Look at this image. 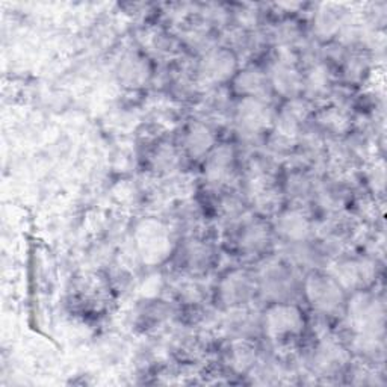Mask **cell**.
<instances>
[{"instance_id":"obj_1","label":"cell","mask_w":387,"mask_h":387,"mask_svg":"<svg viewBox=\"0 0 387 387\" xmlns=\"http://www.w3.org/2000/svg\"><path fill=\"white\" fill-rule=\"evenodd\" d=\"M303 318L294 305L278 304L269 309L265 317V330L271 339L284 340L300 335L303 330Z\"/></svg>"},{"instance_id":"obj_2","label":"cell","mask_w":387,"mask_h":387,"mask_svg":"<svg viewBox=\"0 0 387 387\" xmlns=\"http://www.w3.org/2000/svg\"><path fill=\"white\" fill-rule=\"evenodd\" d=\"M305 289H308L309 300L319 310L333 312L342 303L340 286L333 278L324 275L310 277L308 284H305Z\"/></svg>"},{"instance_id":"obj_3","label":"cell","mask_w":387,"mask_h":387,"mask_svg":"<svg viewBox=\"0 0 387 387\" xmlns=\"http://www.w3.org/2000/svg\"><path fill=\"white\" fill-rule=\"evenodd\" d=\"M349 313L354 326L362 331H372L374 328L380 327L383 322L381 305L366 295L357 296L351 304Z\"/></svg>"},{"instance_id":"obj_4","label":"cell","mask_w":387,"mask_h":387,"mask_svg":"<svg viewBox=\"0 0 387 387\" xmlns=\"http://www.w3.org/2000/svg\"><path fill=\"white\" fill-rule=\"evenodd\" d=\"M142 230L144 236L139 239V248L142 251V256L147 260H159L164 259L167 255V251L169 248V239L167 236L165 230L162 229L159 224H153L150 227V224H144Z\"/></svg>"},{"instance_id":"obj_5","label":"cell","mask_w":387,"mask_h":387,"mask_svg":"<svg viewBox=\"0 0 387 387\" xmlns=\"http://www.w3.org/2000/svg\"><path fill=\"white\" fill-rule=\"evenodd\" d=\"M271 114H269L268 107L260 103L256 98H247V100L239 107V120L251 130H257L268 124Z\"/></svg>"},{"instance_id":"obj_6","label":"cell","mask_w":387,"mask_h":387,"mask_svg":"<svg viewBox=\"0 0 387 387\" xmlns=\"http://www.w3.org/2000/svg\"><path fill=\"white\" fill-rule=\"evenodd\" d=\"M233 68H235V61L226 52L212 53V55L204 61L203 66V75L206 79L213 80V82H220V80L227 79Z\"/></svg>"},{"instance_id":"obj_7","label":"cell","mask_w":387,"mask_h":387,"mask_svg":"<svg viewBox=\"0 0 387 387\" xmlns=\"http://www.w3.org/2000/svg\"><path fill=\"white\" fill-rule=\"evenodd\" d=\"M369 275V268L365 264H347L342 265L340 269H337V280L347 287H356L362 284Z\"/></svg>"},{"instance_id":"obj_8","label":"cell","mask_w":387,"mask_h":387,"mask_svg":"<svg viewBox=\"0 0 387 387\" xmlns=\"http://www.w3.org/2000/svg\"><path fill=\"white\" fill-rule=\"evenodd\" d=\"M282 232L287 238L292 239H303L309 233V226L301 215L289 213L282 220Z\"/></svg>"},{"instance_id":"obj_9","label":"cell","mask_w":387,"mask_h":387,"mask_svg":"<svg viewBox=\"0 0 387 387\" xmlns=\"http://www.w3.org/2000/svg\"><path fill=\"white\" fill-rule=\"evenodd\" d=\"M224 294H226L227 300H242L244 301L250 295V287L248 280L244 275H235L232 277L229 283L224 286Z\"/></svg>"},{"instance_id":"obj_10","label":"cell","mask_w":387,"mask_h":387,"mask_svg":"<svg viewBox=\"0 0 387 387\" xmlns=\"http://www.w3.org/2000/svg\"><path fill=\"white\" fill-rule=\"evenodd\" d=\"M212 144L211 133L204 128H195L188 138V147L191 150L192 155H203Z\"/></svg>"},{"instance_id":"obj_11","label":"cell","mask_w":387,"mask_h":387,"mask_svg":"<svg viewBox=\"0 0 387 387\" xmlns=\"http://www.w3.org/2000/svg\"><path fill=\"white\" fill-rule=\"evenodd\" d=\"M298 77H296L295 71L291 70L287 66H280V68L275 70L274 73V84L277 88H280L282 93H292L298 85Z\"/></svg>"},{"instance_id":"obj_12","label":"cell","mask_w":387,"mask_h":387,"mask_svg":"<svg viewBox=\"0 0 387 387\" xmlns=\"http://www.w3.org/2000/svg\"><path fill=\"white\" fill-rule=\"evenodd\" d=\"M230 151L227 149H221L220 151H217L213 155V158L209 162V174L213 179H218L222 177L226 174V169L230 164Z\"/></svg>"},{"instance_id":"obj_13","label":"cell","mask_w":387,"mask_h":387,"mask_svg":"<svg viewBox=\"0 0 387 387\" xmlns=\"http://www.w3.org/2000/svg\"><path fill=\"white\" fill-rule=\"evenodd\" d=\"M238 88L248 94H259L264 89V79L255 71H245L238 80Z\"/></svg>"}]
</instances>
